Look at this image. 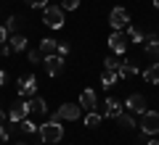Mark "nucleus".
<instances>
[{
    "label": "nucleus",
    "instance_id": "1",
    "mask_svg": "<svg viewBox=\"0 0 159 145\" xmlns=\"http://www.w3.org/2000/svg\"><path fill=\"white\" fill-rule=\"evenodd\" d=\"M37 134L43 137L45 145H53V143H61V140H64V127H61L58 119H48L45 124H40V127H37Z\"/></svg>",
    "mask_w": 159,
    "mask_h": 145
},
{
    "label": "nucleus",
    "instance_id": "2",
    "mask_svg": "<svg viewBox=\"0 0 159 145\" xmlns=\"http://www.w3.org/2000/svg\"><path fill=\"white\" fill-rule=\"evenodd\" d=\"M138 127H141L143 134H148V137H154V134H159V113L157 111H143L141 113V122H138Z\"/></svg>",
    "mask_w": 159,
    "mask_h": 145
},
{
    "label": "nucleus",
    "instance_id": "3",
    "mask_svg": "<svg viewBox=\"0 0 159 145\" xmlns=\"http://www.w3.org/2000/svg\"><path fill=\"white\" fill-rule=\"evenodd\" d=\"M43 24L51 29H61L64 27V11L61 6H45L43 8Z\"/></svg>",
    "mask_w": 159,
    "mask_h": 145
},
{
    "label": "nucleus",
    "instance_id": "4",
    "mask_svg": "<svg viewBox=\"0 0 159 145\" xmlns=\"http://www.w3.org/2000/svg\"><path fill=\"white\" fill-rule=\"evenodd\" d=\"M80 113H82L80 103H64V106H58V111L53 113L51 119H58V122H77Z\"/></svg>",
    "mask_w": 159,
    "mask_h": 145
},
{
    "label": "nucleus",
    "instance_id": "5",
    "mask_svg": "<svg viewBox=\"0 0 159 145\" xmlns=\"http://www.w3.org/2000/svg\"><path fill=\"white\" fill-rule=\"evenodd\" d=\"M106 42H109V50H111L114 56H122V53L127 50V34L122 32V29H114Z\"/></svg>",
    "mask_w": 159,
    "mask_h": 145
},
{
    "label": "nucleus",
    "instance_id": "6",
    "mask_svg": "<svg viewBox=\"0 0 159 145\" xmlns=\"http://www.w3.org/2000/svg\"><path fill=\"white\" fill-rule=\"evenodd\" d=\"M109 24H111V29H125L127 24H130V13H127V8H122V6L111 8V13H109Z\"/></svg>",
    "mask_w": 159,
    "mask_h": 145
},
{
    "label": "nucleus",
    "instance_id": "7",
    "mask_svg": "<svg viewBox=\"0 0 159 145\" xmlns=\"http://www.w3.org/2000/svg\"><path fill=\"white\" fill-rule=\"evenodd\" d=\"M122 106H125L130 113H143V111H146V98H143L141 92H135V95H130Z\"/></svg>",
    "mask_w": 159,
    "mask_h": 145
},
{
    "label": "nucleus",
    "instance_id": "8",
    "mask_svg": "<svg viewBox=\"0 0 159 145\" xmlns=\"http://www.w3.org/2000/svg\"><path fill=\"white\" fill-rule=\"evenodd\" d=\"M43 63H45L48 77H58L64 71V58L61 56H48V58H43Z\"/></svg>",
    "mask_w": 159,
    "mask_h": 145
},
{
    "label": "nucleus",
    "instance_id": "9",
    "mask_svg": "<svg viewBox=\"0 0 159 145\" xmlns=\"http://www.w3.org/2000/svg\"><path fill=\"white\" fill-rule=\"evenodd\" d=\"M96 106H98L96 92H93L90 87H88V90H82V92H80V108H85V111H96Z\"/></svg>",
    "mask_w": 159,
    "mask_h": 145
},
{
    "label": "nucleus",
    "instance_id": "10",
    "mask_svg": "<svg viewBox=\"0 0 159 145\" xmlns=\"http://www.w3.org/2000/svg\"><path fill=\"white\" fill-rule=\"evenodd\" d=\"M27 116H29V103H27V100L16 103V106H13L11 111H8V119H11L13 124H19L21 119H27Z\"/></svg>",
    "mask_w": 159,
    "mask_h": 145
},
{
    "label": "nucleus",
    "instance_id": "11",
    "mask_svg": "<svg viewBox=\"0 0 159 145\" xmlns=\"http://www.w3.org/2000/svg\"><path fill=\"white\" fill-rule=\"evenodd\" d=\"M34 92H37V79H34L32 74L19 79V95H27L29 98V95H34Z\"/></svg>",
    "mask_w": 159,
    "mask_h": 145
},
{
    "label": "nucleus",
    "instance_id": "12",
    "mask_svg": "<svg viewBox=\"0 0 159 145\" xmlns=\"http://www.w3.org/2000/svg\"><path fill=\"white\" fill-rule=\"evenodd\" d=\"M119 113H122V103H119L117 98H111V95H109L106 103H103V116L114 119V116H119Z\"/></svg>",
    "mask_w": 159,
    "mask_h": 145
},
{
    "label": "nucleus",
    "instance_id": "13",
    "mask_svg": "<svg viewBox=\"0 0 159 145\" xmlns=\"http://www.w3.org/2000/svg\"><path fill=\"white\" fill-rule=\"evenodd\" d=\"M146 56L151 61H159V34H148L146 37Z\"/></svg>",
    "mask_w": 159,
    "mask_h": 145
},
{
    "label": "nucleus",
    "instance_id": "14",
    "mask_svg": "<svg viewBox=\"0 0 159 145\" xmlns=\"http://www.w3.org/2000/svg\"><path fill=\"white\" fill-rule=\"evenodd\" d=\"M56 50H58V40H53V37L40 40V56H43V58H48V56H56Z\"/></svg>",
    "mask_w": 159,
    "mask_h": 145
},
{
    "label": "nucleus",
    "instance_id": "15",
    "mask_svg": "<svg viewBox=\"0 0 159 145\" xmlns=\"http://www.w3.org/2000/svg\"><path fill=\"white\" fill-rule=\"evenodd\" d=\"M135 74H138V66H135V63L119 61V69H117V77H119V79H130V77H135Z\"/></svg>",
    "mask_w": 159,
    "mask_h": 145
},
{
    "label": "nucleus",
    "instance_id": "16",
    "mask_svg": "<svg viewBox=\"0 0 159 145\" xmlns=\"http://www.w3.org/2000/svg\"><path fill=\"white\" fill-rule=\"evenodd\" d=\"M114 119H117L119 129H125V132H130V129H135V127H138V122L133 119V113H125V111H122L119 116H114Z\"/></svg>",
    "mask_w": 159,
    "mask_h": 145
},
{
    "label": "nucleus",
    "instance_id": "17",
    "mask_svg": "<svg viewBox=\"0 0 159 145\" xmlns=\"http://www.w3.org/2000/svg\"><path fill=\"white\" fill-rule=\"evenodd\" d=\"M8 45H11L13 53H24V50H27V37H24V34H11Z\"/></svg>",
    "mask_w": 159,
    "mask_h": 145
},
{
    "label": "nucleus",
    "instance_id": "18",
    "mask_svg": "<svg viewBox=\"0 0 159 145\" xmlns=\"http://www.w3.org/2000/svg\"><path fill=\"white\" fill-rule=\"evenodd\" d=\"M29 113H43V116H48V106L43 98H29Z\"/></svg>",
    "mask_w": 159,
    "mask_h": 145
},
{
    "label": "nucleus",
    "instance_id": "19",
    "mask_svg": "<svg viewBox=\"0 0 159 145\" xmlns=\"http://www.w3.org/2000/svg\"><path fill=\"white\" fill-rule=\"evenodd\" d=\"M143 79H146L148 84H159V61H154L151 66L143 71Z\"/></svg>",
    "mask_w": 159,
    "mask_h": 145
},
{
    "label": "nucleus",
    "instance_id": "20",
    "mask_svg": "<svg viewBox=\"0 0 159 145\" xmlns=\"http://www.w3.org/2000/svg\"><path fill=\"white\" fill-rule=\"evenodd\" d=\"M125 29H127V32H125V34H127V40H133V42H143V40L148 37V34L143 32V29H138V27H133V24H127Z\"/></svg>",
    "mask_w": 159,
    "mask_h": 145
},
{
    "label": "nucleus",
    "instance_id": "21",
    "mask_svg": "<svg viewBox=\"0 0 159 145\" xmlns=\"http://www.w3.org/2000/svg\"><path fill=\"white\" fill-rule=\"evenodd\" d=\"M119 82V77H117V71H103L101 74V87H106V90H111L114 84Z\"/></svg>",
    "mask_w": 159,
    "mask_h": 145
},
{
    "label": "nucleus",
    "instance_id": "22",
    "mask_svg": "<svg viewBox=\"0 0 159 145\" xmlns=\"http://www.w3.org/2000/svg\"><path fill=\"white\" fill-rule=\"evenodd\" d=\"M21 21H24L21 16H11L6 24H3V27H6V32H8V34H19V27H21Z\"/></svg>",
    "mask_w": 159,
    "mask_h": 145
},
{
    "label": "nucleus",
    "instance_id": "23",
    "mask_svg": "<svg viewBox=\"0 0 159 145\" xmlns=\"http://www.w3.org/2000/svg\"><path fill=\"white\" fill-rule=\"evenodd\" d=\"M37 127H40V124L29 122V116H27V119H21V122H19V129H21L24 134H37Z\"/></svg>",
    "mask_w": 159,
    "mask_h": 145
},
{
    "label": "nucleus",
    "instance_id": "24",
    "mask_svg": "<svg viewBox=\"0 0 159 145\" xmlns=\"http://www.w3.org/2000/svg\"><path fill=\"white\" fill-rule=\"evenodd\" d=\"M101 113H96V111H88V116H85V127H90V129H96V127H101Z\"/></svg>",
    "mask_w": 159,
    "mask_h": 145
},
{
    "label": "nucleus",
    "instance_id": "25",
    "mask_svg": "<svg viewBox=\"0 0 159 145\" xmlns=\"http://www.w3.org/2000/svg\"><path fill=\"white\" fill-rule=\"evenodd\" d=\"M103 66H106V71H117V69H119V58L106 56V58H103Z\"/></svg>",
    "mask_w": 159,
    "mask_h": 145
},
{
    "label": "nucleus",
    "instance_id": "26",
    "mask_svg": "<svg viewBox=\"0 0 159 145\" xmlns=\"http://www.w3.org/2000/svg\"><path fill=\"white\" fill-rule=\"evenodd\" d=\"M80 0H61V11H77Z\"/></svg>",
    "mask_w": 159,
    "mask_h": 145
},
{
    "label": "nucleus",
    "instance_id": "27",
    "mask_svg": "<svg viewBox=\"0 0 159 145\" xmlns=\"http://www.w3.org/2000/svg\"><path fill=\"white\" fill-rule=\"evenodd\" d=\"M27 58H29V63H43V56H40V50H29V53H27Z\"/></svg>",
    "mask_w": 159,
    "mask_h": 145
},
{
    "label": "nucleus",
    "instance_id": "28",
    "mask_svg": "<svg viewBox=\"0 0 159 145\" xmlns=\"http://www.w3.org/2000/svg\"><path fill=\"white\" fill-rule=\"evenodd\" d=\"M0 140H3V143H8V140H11V127H6V124L0 127Z\"/></svg>",
    "mask_w": 159,
    "mask_h": 145
},
{
    "label": "nucleus",
    "instance_id": "29",
    "mask_svg": "<svg viewBox=\"0 0 159 145\" xmlns=\"http://www.w3.org/2000/svg\"><path fill=\"white\" fill-rule=\"evenodd\" d=\"M56 56H69V42H58V50H56Z\"/></svg>",
    "mask_w": 159,
    "mask_h": 145
},
{
    "label": "nucleus",
    "instance_id": "30",
    "mask_svg": "<svg viewBox=\"0 0 159 145\" xmlns=\"http://www.w3.org/2000/svg\"><path fill=\"white\" fill-rule=\"evenodd\" d=\"M27 6H29V8H45L48 0H27Z\"/></svg>",
    "mask_w": 159,
    "mask_h": 145
},
{
    "label": "nucleus",
    "instance_id": "31",
    "mask_svg": "<svg viewBox=\"0 0 159 145\" xmlns=\"http://www.w3.org/2000/svg\"><path fill=\"white\" fill-rule=\"evenodd\" d=\"M6 40H8V32H6V27H3V24H0V45L6 42Z\"/></svg>",
    "mask_w": 159,
    "mask_h": 145
},
{
    "label": "nucleus",
    "instance_id": "32",
    "mask_svg": "<svg viewBox=\"0 0 159 145\" xmlns=\"http://www.w3.org/2000/svg\"><path fill=\"white\" fill-rule=\"evenodd\" d=\"M6 82H8V74L0 69V87H6Z\"/></svg>",
    "mask_w": 159,
    "mask_h": 145
},
{
    "label": "nucleus",
    "instance_id": "33",
    "mask_svg": "<svg viewBox=\"0 0 159 145\" xmlns=\"http://www.w3.org/2000/svg\"><path fill=\"white\" fill-rule=\"evenodd\" d=\"M0 53H3V56L8 58V56H11V53H13V50H11V45H3V48H0Z\"/></svg>",
    "mask_w": 159,
    "mask_h": 145
},
{
    "label": "nucleus",
    "instance_id": "34",
    "mask_svg": "<svg viewBox=\"0 0 159 145\" xmlns=\"http://www.w3.org/2000/svg\"><path fill=\"white\" fill-rule=\"evenodd\" d=\"M143 145H159V140H157V137H151L148 143H143Z\"/></svg>",
    "mask_w": 159,
    "mask_h": 145
},
{
    "label": "nucleus",
    "instance_id": "35",
    "mask_svg": "<svg viewBox=\"0 0 159 145\" xmlns=\"http://www.w3.org/2000/svg\"><path fill=\"white\" fill-rule=\"evenodd\" d=\"M3 124H6V116H3V111H0V127H3Z\"/></svg>",
    "mask_w": 159,
    "mask_h": 145
},
{
    "label": "nucleus",
    "instance_id": "36",
    "mask_svg": "<svg viewBox=\"0 0 159 145\" xmlns=\"http://www.w3.org/2000/svg\"><path fill=\"white\" fill-rule=\"evenodd\" d=\"M154 8H159V0H154Z\"/></svg>",
    "mask_w": 159,
    "mask_h": 145
},
{
    "label": "nucleus",
    "instance_id": "37",
    "mask_svg": "<svg viewBox=\"0 0 159 145\" xmlns=\"http://www.w3.org/2000/svg\"><path fill=\"white\" fill-rule=\"evenodd\" d=\"M16 145H27V143H16Z\"/></svg>",
    "mask_w": 159,
    "mask_h": 145
},
{
    "label": "nucleus",
    "instance_id": "38",
    "mask_svg": "<svg viewBox=\"0 0 159 145\" xmlns=\"http://www.w3.org/2000/svg\"><path fill=\"white\" fill-rule=\"evenodd\" d=\"M0 145H3V140H0Z\"/></svg>",
    "mask_w": 159,
    "mask_h": 145
},
{
    "label": "nucleus",
    "instance_id": "39",
    "mask_svg": "<svg viewBox=\"0 0 159 145\" xmlns=\"http://www.w3.org/2000/svg\"><path fill=\"white\" fill-rule=\"evenodd\" d=\"M40 145H45V143H40Z\"/></svg>",
    "mask_w": 159,
    "mask_h": 145
}]
</instances>
